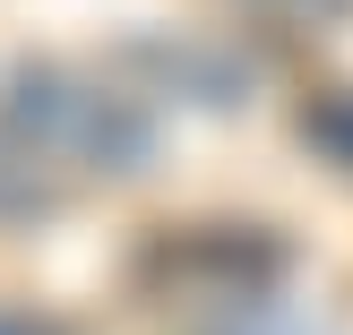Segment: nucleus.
I'll return each mask as SVG.
<instances>
[{
    "instance_id": "obj_1",
    "label": "nucleus",
    "mask_w": 353,
    "mask_h": 335,
    "mask_svg": "<svg viewBox=\"0 0 353 335\" xmlns=\"http://www.w3.org/2000/svg\"><path fill=\"white\" fill-rule=\"evenodd\" d=\"M302 138H319V147L353 172V95H327L319 112H302Z\"/></svg>"
},
{
    "instance_id": "obj_2",
    "label": "nucleus",
    "mask_w": 353,
    "mask_h": 335,
    "mask_svg": "<svg viewBox=\"0 0 353 335\" xmlns=\"http://www.w3.org/2000/svg\"><path fill=\"white\" fill-rule=\"evenodd\" d=\"M0 335H69L61 318H34V310H0Z\"/></svg>"
}]
</instances>
